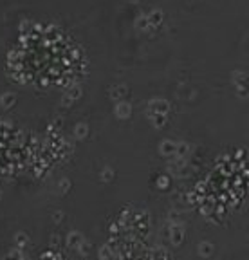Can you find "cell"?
Masks as SVG:
<instances>
[{
	"label": "cell",
	"instance_id": "obj_1",
	"mask_svg": "<svg viewBox=\"0 0 249 260\" xmlns=\"http://www.w3.org/2000/svg\"><path fill=\"white\" fill-rule=\"evenodd\" d=\"M85 69L83 49L54 24L31 25L8 54L9 76L33 89H67L82 80Z\"/></svg>",
	"mask_w": 249,
	"mask_h": 260
}]
</instances>
